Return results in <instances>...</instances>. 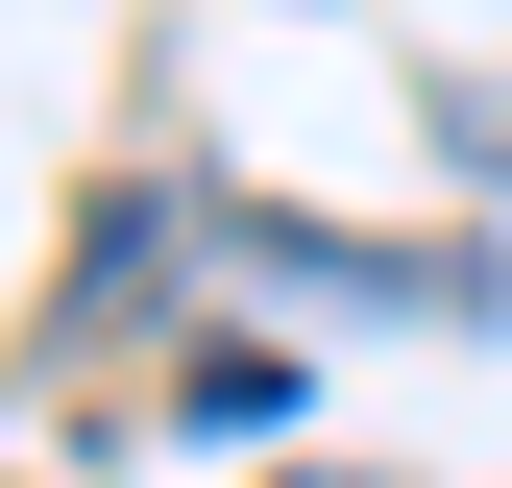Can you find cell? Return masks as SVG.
<instances>
[{
  "label": "cell",
  "mask_w": 512,
  "mask_h": 488,
  "mask_svg": "<svg viewBox=\"0 0 512 488\" xmlns=\"http://www.w3.org/2000/svg\"><path fill=\"white\" fill-rule=\"evenodd\" d=\"M171 415H196V440H269L293 366H269V342H171Z\"/></svg>",
  "instance_id": "6da1fadb"
}]
</instances>
